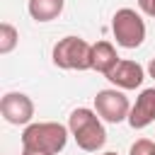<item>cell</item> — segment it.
I'll return each instance as SVG.
<instances>
[{
    "label": "cell",
    "mask_w": 155,
    "mask_h": 155,
    "mask_svg": "<svg viewBox=\"0 0 155 155\" xmlns=\"http://www.w3.org/2000/svg\"><path fill=\"white\" fill-rule=\"evenodd\" d=\"M68 128H70V136L75 138L78 148L85 153H97L107 143V131H104L102 116L94 109H87V107L73 109L68 116Z\"/></svg>",
    "instance_id": "6da1fadb"
},
{
    "label": "cell",
    "mask_w": 155,
    "mask_h": 155,
    "mask_svg": "<svg viewBox=\"0 0 155 155\" xmlns=\"http://www.w3.org/2000/svg\"><path fill=\"white\" fill-rule=\"evenodd\" d=\"M68 136H70V128L58 121L29 124L22 131V148H34V150H44L48 155H58L65 148Z\"/></svg>",
    "instance_id": "7a4b0ae2"
},
{
    "label": "cell",
    "mask_w": 155,
    "mask_h": 155,
    "mask_svg": "<svg viewBox=\"0 0 155 155\" xmlns=\"http://www.w3.org/2000/svg\"><path fill=\"white\" fill-rule=\"evenodd\" d=\"M53 65L63 70H90L92 68V44L80 36H63L53 46Z\"/></svg>",
    "instance_id": "3957f363"
},
{
    "label": "cell",
    "mask_w": 155,
    "mask_h": 155,
    "mask_svg": "<svg viewBox=\"0 0 155 155\" xmlns=\"http://www.w3.org/2000/svg\"><path fill=\"white\" fill-rule=\"evenodd\" d=\"M111 31H114V39L121 48H138L145 41V22L131 7H121L114 12Z\"/></svg>",
    "instance_id": "277c9868"
},
{
    "label": "cell",
    "mask_w": 155,
    "mask_h": 155,
    "mask_svg": "<svg viewBox=\"0 0 155 155\" xmlns=\"http://www.w3.org/2000/svg\"><path fill=\"white\" fill-rule=\"evenodd\" d=\"M94 111L107 124H121L124 119H128L131 104H128V97L119 87H107L94 94Z\"/></svg>",
    "instance_id": "5b68a950"
},
{
    "label": "cell",
    "mask_w": 155,
    "mask_h": 155,
    "mask_svg": "<svg viewBox=\"0 0 155 155\" xmlns=\"http://www.w3.org/2000/svg\"><path fill=\"white\" fill-rule=\"evenodd\" d=\"M0 114L12 126H29L34 116V102L24 92H7L0 99Z\"/></svg>",
    "instance_id": "8992f818"
},
{
    "label": "cell",
    "mask_w": 155,
    "mask_h": 155,
    "mask_svg": "<svg viewBox=\"0 0 155 155\" xmlns=\"http://www.w3.org/2000/svg\"><path fill=\"white\" fill-rule=\"evenodd\" d=\"M107 80L114 85V87H119V90H136V87H140L143 85V80H145V70H143V65L140 63H136V61H119L116 63V68L107 75Z\"/></svg>",
    "instance_id": "52a82bcc"
},
{
    "label": "cell",
    "mask_w": 155,
    "mask_h": 155,
    "mask_svg": "<svg viewBox=\"0 0 155 155\" xmlns=\"http://www.w3.org/2000/svg\"><path fill=\"white\" fill-rule=\"evenodd\" d=\"M153 121H155V87H148L136 97V104L128 111V124H131V128L140 131V128L150 126Z\"/></svg>",
    "instance_id": "ba28073f"
},
{
    "label": "cell",
    "mask_w": 155,
    "mask_h": 155,
    "mask_svg": "<svg viewBox=\"0 0 155 155\" xmlns=\"http://www.w3.org/2000/svg\"><path fill=\"white\" fill-rule=\"evenodd\" d=\"M119 61H121V58H119L114 44H109V41H97V44H92V70H97V73H102V75L107 78V75L116 68Z\"/></svg>",
    "instance_id": "9c48e42d"
},
{
    "label": "cell",
    "mask_w": 155,
    "mask_h": 155,
    "mask_svg": "<svg viewBox=\"0 0 155 155\" xmlns=\"http://www.w3.org/2000/svg\"><path fill=\"white\" fill-rule=\"evenodd\" d=\"M63 5H65V0H29L27 10H29L31 19H36V22H51V19H56L63 12Z\"/></svg>",
    "instance_id": "30bf717a"
},
{
    "label": "cell",
    "mask_w": 155,
    "mask_h": 155,
    "mask_svg": "<svg viewBox=\"0 0 155 155\" xmlns=\"http://www.w3.org/2000/svg\"><path fill=\"white\" fill-rule=\"evenodd\" d=\"M17 41H19V31H17L10 22H2V24H0V53H2V56L10 53V51L17 46Z\"/></svg>",
    "instance_id": "8fae6325"
},
{
    "label": "cell",
    "mask_w": 155,
    "mask_h": 155,
    "mask_svg": "<svg viewBox=\"0 0 155 155\" xmlns=\"http://www.w3.org/2000/svg\"><path fill=\"white\" fill-rule=\"evenodd\" d=\"M128 155H155V143L148 140V138H138V140L131 145Z\"/></svg>",
    "instance_id": "7c38bea8"
},
{
    "label": "cell",
    "mask_w": 155,
    "mask_h": 155,
    "mask_svg": "<svg viewBox=\"0 0 155 155\" xmlns=\"http://www.w3.org/2000/svg\"><path fill=\"white\" fill-rule=\"evenodd\" d=\"M138 7H140L148 17H155V0H138Z\"/></svg>",
    "instance_id": "4fadbf2b"
},
{
    "label": "cell",
    "mask_w": 155,
    "mask_h": 155,
    "mask_svg": "<svg viewBox=\"0 0 155 155\" xmlns=\"http://www.w3.org/2000/svg\"><path fill=\"white\" fill-rule=\"evenodd\" d=\"M22 155H48L44 150H34V148H22Z\"/></svg>",
    "instance_id": "5bb4252c"
},
{
    "label": "cell",
    "mask_w": 155,
    "mask_h": 155,
    "mask_svg": "<svg viewBox=\"0 0 155 155\" xmlns=\"http://www.w3.org/2000/svg\"><path fill=\"white\" fill-rule=\"evenodd\" d=\"M148 73H150V78L155 80V58H150V63H148Z\"/></svg>",
    "instance_id": "9a60e30c"
},
{
    "label": "cell",
    "mask_w": 155,
    "mask_h": 155,
    "mask_svg": "<svg viewBox=\"0 0 155 155\" xmlns=\"http://www.w3.org/2000/svg\"><path fill=\"white\" fill-rule=\"evenodd\" d=\"M102 155H119V153H102Z\"/></svg>",
    "instance_id": "2e32d148"
}]
</instances>
